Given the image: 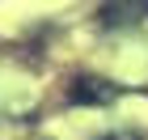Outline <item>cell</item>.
<instances>
[{
	"label": "cell",
	"instance_id": "6da1fadb",
	"mask_svg": "<svg viewBox=\"0 0 148 140\" xmlns=\"http://www.w3.org/2000/svg\"><path fill=\"white\" fill-rule=\"evenodd\" d=\"M97 21L106 30H131L148 21V0H106L97 9Z\"/></svg>",
	"mask_w": 148,
	"mask_h": 140
},
{
	"label": "cell",
	"instance_id": "7a4b0ae2",
	"mask_svg": "<svg viewBox=\"0 0 148 140\" xmlns=\"http://www.w3.org/2000/svg\"><path fill=\"white\" fill-rule=\"evenodd\" d=\"M68 98H72L76 106H106V102L119 98V85L102 81V77H76L72 89H68Z\"/></svg>",
	"mask_w": 148,
	"mask_h": 140
},
{
	"label": "cell",
	"instance_id": "3957f363",
	"mask_svg": "<svg viewBox=\"0 0 148 140\" xmlns=\"http://www.w3.org/2000/svg\"><path fill=\"white\" fill-rule=\"evenodd\" d=\"M106 140H140V136H131V132H119V136H106Z\"/></svg>",
	"mask_w": 148,
	"mask_h": 140
}]
</instances>
